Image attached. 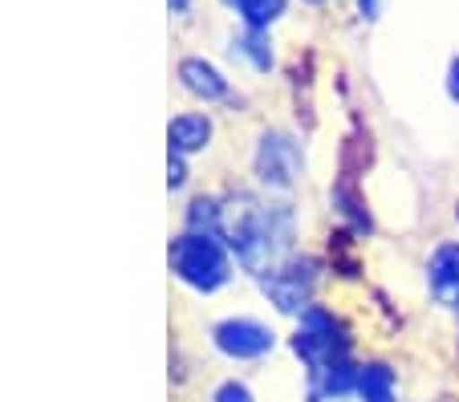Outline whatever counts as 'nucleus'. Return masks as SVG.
<instances>
[{
	"label": "nucleus",
	"mask_w": 459,
	"mask_h": 402,
	"mask_svg": "<svg viewBox=\"0 0 459 402\" xmlns=\"http://www.w3.org/2000/svg\"><path fill=\"white\" fill-rule=\"evenodd\" d=\"M293 232L297 219L289 203H269L244 192L224 203V240L252 277H264L281 261H289Z\"/></svg>",
	"instance_id": "1"
},
{
	"label": "nucleus",
	"mask_w": 459,
	"mask_h": 402,
	"mask_svg": "<svg viewBox=\"0 0 459 402\" xmlns=\"http://www.w3.org/2000/svg\"><path fill=\"white\" fill-rule=\"evenodd\" d=\"M175 280H183L195 293H220L232 280V256L220 236H204V232H179L167 248Z\"/></svg>",
	"instance_id": "2"
},
{
	"label": "nucleus",
	"mask_w": 459,
	"mask_h": 402,
	"mask_svg": "<svg viewBox=\"0 0 459 402\" xmlns=\"http://www.w3.org/2000/svg\"><path fill=\"white\" fill-rule=\"evenodd\" d=\"M289 346H293V354L305 366L317 370V366L350 358V329L342 325L338 313H330V309H321V305H309L301 313V321H297Z\"/></svg>",
	"instance_id": "3"
},
{
	"label": "nucleus",
	"mask_w": 459,
	"mask_h": 402,
	"mask_svg": "<svg viewBox=\"0 0 459 402\" xmlns=\"http://www.w3.org/2000/svg\"><path fill=\"white\" fill-rule=\"evenodd\" d=\"M301 147H297L293 134L285 131H264L256 142V155H252V171H256V179L264 187H273V192H289V187L297 184V175H301Z\"/></svg>",
	"instance_id": "4"
},
{
	"label": "nucleus",
	"mask_w": 459,
	"mask_h": 402,
	"mask_svg": "<svg viewBox=\"0 0 459 402\" xmlns=\"http://www.w3.org/2000/svg\"><path fill=\"white\" fill-rule=\"evenodd\" d=\"M260 280V293L281 309V313H305L313 297V285H317V264L313 261H281L273 272H264Z\"/></svg>",
	"instance_id": "5"
},
{
	"label": "nucleus",
	"mask_w": 459,
	"mask_h": 402,
	"mask_svg": "<svg viewBox=\"0 0 459 402\" xmlns=\"http://www.w3.org/2000/svg\"><path fill=\"white\" fill-rule=\"evenodd\" d=\"M212 346L232 362H256L264 354H273L277 333L256 317H224V321L212 325Z\"/></svg>",
	"instance_id": "6"
},
{
	"label": "nucleus",
	"mask_w": 459,
	"mask_h": 402,
	"mask_svg": "<svg viewBox=\"0 0 459 402\" xmlns=\"http://www.w3.org/2000/svg\"><path fill=\"white\" fill-rule=\"evenodd\" d=\"M354 382H358V366L354 362H330V366H317L309 370L305 378V398L309 402H333V398H346L354 394Z\"/></svg>",
	"instance_id": "7"
},
{
	"label": "nucleus",
	"mask_w": 459,
	"mask_h": 402,
	"mask_svg": "<svg viewBox=\"0 0 459 402\" xmlns=\"http://www.w3.org/2000/svg\"><path fill=\"white\" fill-rule=\"evenodd\" d=\"M427 285H431V297L439 305H459V244L447 240L431 252L427 264Z\"/></svg>",
	"instance_id": "8"
},
{
	"label": "nucleus",
	"mask_w": 459,
	"mask_h": 402,
	"mask_svg": "<svg viewBox=\"0 0 459 402\" xmlns=\"http://www.w3.org/2000/svg\"><path fill=\"white\" fill-rule=\"evenodd\" d=\"M179 81H183L187 94L204 98V102H224V98H232L228 78L212 62H204V57H183L179 62Z\"/></svg>",
	"instance_id": "9"
},
{
	"label": "nucleus",
	"mask_w": 459,
	"mask_h": 402,
	"mask_svg": "<svg viewBox=\"0 0 459 402\" xmlns=\"http://www.w3.org/2000/svg\"><path fill=\"white\" fill-rule=\"evenodd\" d=\"M167 142H171V150H179V155H200V150H208L212 142V118L208 114H175L171 126H167Z\"/></svg>",
	"instance_id": "10"
},
{
	"label": "nucleus",
	"mask_w": 459,
	"mask_h": 402,
	"mask_svg": "<svg viewBox=\"0 0 459 402\" xmlns=\"http://www.w3.org/2000/svg\"><path fill=\"white\" fill-rule=\"evenodd\" d=\"M354 394L358 402H394L399 398V374L386 362H366V366H358Z\"/></svg>",
	"instance_id": "11"
},
{
	"label": "nucleus",
	"mask_w": 459,
	"mask_h": 402,
	"mask_svg": "<svg viewBox=\"0 0 459 402\" xmlns=\"http://www.w3.org/2000/svg\"><path fill=\"white\" fill-rule=\"evenodd\" d=\"M183 232H204V236H220L224 240V200L220 195H195L187 203V216H183Z\"/></svg>",
	"instance_id": "12"
},
{
	"label": "nucleus",
	"mask_w": 459,
	"mask_h": 402,
	"mask_svg": "<svg viewBox=\"0 0 459 402\" xmlns=\"http://www.w3.org/2000/svg\"><path fill=\"white\" fill-rule=\"evenodd\" d=\"M228 4L240 13L248 29H269L285 13V0H228Z\"/></svg>",
	"instance_id": "13"
},
{
	"label": "nucleus",
	"mask_w": 459,
	"mask_h": 402,
	"mask_svg": "<svg viewBox=\"0 0 459 402\" xmlns=\"http://www.w3.org/2000/svg\"><path fill=\"white\" fill-rule=\"evenodd\" d=\"M232 53L248 57V62L256 65L260 73L273 70V49H269V37H264V29H248L244 37H236V41H232Z\"/></svg>",
	"instance_id": "14"
},
{
	"label": "nucleus",
	"mask_w": 459,
	"mask_h": 402,
	"mask_svg": "<svg viewBox=\"0 0 459 402\" xmlns=\"http://www.w3.org/2000/svg\"><path fill=\"white\" fill-rule=\"evenodd\" d=\"M333 203H342V216H350L358 227H370V216H366V211H362V200H358V195H354V187H346V184H342L338 192H333Z\"/></svg>",
	"instance_id": "15"
},
{
	"label": "nucleus",
	"mask_w": 459,
	"mask_h": 402,
	"mask_svg": "<svg viewBox=\"0 0 459 402\" xmlns=\"http://www.w3.org/2000/svg\"><path fill=\"white\" fill-rule=\"evenodd\" d=\"M183 184H187V155L167 150V187H171V192H183Z\"/></svg>",
	"instance_id": "16"
},
{
	"label": "nucleus",
	"mask_w": 459,
	"mask_h": 402,
	"mask_svg": "<svg viewBox=\"0 0 459 402\" xmlns=\"http://www.w3.org/2000/svg\"><path fill=\"white\" fill-rule=\"evenodd\" d=\"M212 402H256V398H252V390L244 382L228 378V382H220L216 390H212Z\"/></svg>",
	"instance_id": "17"
},
{
	"label": "nucleus",
	"mask_w": 459,
	"mask_h": 402,
	"mask_svg": "<svg viewBox=\"0 0 459 402\" xmlns=\"http://www.w3.org/2000/svg\"><path fill=\"white\" fill-rule=\"evenodd\" d=\"M358 13H362V21H378L382 17V0H358Z\"/></svg>",
	"instance_id": "18"
},
{
	"label": "nucleus",
	"mask_w": 459,
	"mask_h": 402,
	"mask_svg": "<svg viewBox=\"0 0 459 402\" xmlns=\"http://www.w3.org/2000/svg\"><path fill=\"white\" fill-rule=\"evenodd\" d=\"M447 94H451V102H459V57L451 62V70H447Z\"/></svg>",
	"instance_id": "19"
},
{
	"label": "nucleus",
	"mask_w": 459,
	"mask_h": 402,
	"mask_svg": "<svg viewBox=\"0 0 459 402\" xmlns=\"http://www.w3.org/2000/svg\"><path fill=\"white\" fill-rule=\"evenodd\" d=\"M191 9V0H171V13H187Z\"/></svg>",
	"instance_id": "20"
},
{
	"label": "nucleus",
	"mask_w": 459,
	"mask_h": 402,
	"mask_svg": "<svg viewBox=\"0 0 459 402\" xmlns=\"http://www.w3.org/2000/svg\"><path fill=\"white\" fill-rule=\"evenodd\" d=\"M455 219H459V208H455Z\"/></svg>",
	"instance_id": "21"
}]
</instances>
